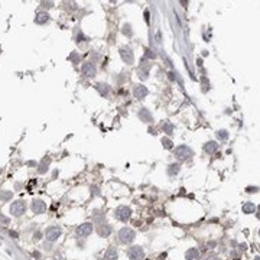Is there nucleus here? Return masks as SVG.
<instances>
[{
	"label": "nucleus",
	"mask_w": 260,
	"mask_h": 260,
	"mask_svg": "<svg viewBox=\"0 0 260 260\" xmlns=\"http://www.w3.org/2000/svg\"><path fill=\"white\" fill-rule=\"evenodd\" d=\"M30 208H32V211H34L35 214H42L43 211L46 210V204L42 199H34L32 204H30Z\"/></svg>",
	"instance_id": "9d476101"
},
{
	"label": "nucleus",
	"mask_w": 260,
	"mask_h": 260,
	"mask_svg": "<svg viewBox=\"0 0 260 260\" xmlns=\"http://www.w3.org/2000/svg\"><path fill=\"white\" fill-rule=\"evenodd\" d=\"M10 235H13V239H17V233H16V231H10Z\"/></svg>",
	"instance_id": "c756f323"
},
{
	"label": "nucleus",
	"mask_w": 260,
	"mask_h": 260,
	"mask_svg": "<svg viewBox=\"0 0 260 260\" xmlns=\"http://www.w3.org/2000/svg\"><path fill=\"white\" fill-rule=\"evenodd\" d=\"M217 137L220 139V140H227V139H228V132H227V130H218L217 132Z\"/></svg>",
	"instance_id": "b1692460"
},
{
	"label": "nucleus",
	"mask_w": 260,
	"mask_h": 260,
	"mask_svg": "<svg viewBox=\"0 0 260 260\" xmlns=\"http://www.w3.org/2000/svg\"><path fill=\"white\" fill-rule=\"evenodd\" d=\"M127 257L130 260H143L145 259V252L140 246H133L127 250Z\"/></svg>",
	"instance_id": "20e7f679"
},
{
	"label": "nucleus",
	"mask_w": 260,
	"mask_h": 260,
	"mask_svg": "<svg viewBox=\"0 0 260 260\" xmlns=\"http://www.w3.org/2000/svg\"><path fill=\"white\" fill-rule=\"evenodd\" d=\"M0 173H2V169H0Z\"/></svg>",
	"instance_id": "473e14b6"
},
{
	"label": "nucleus",
	"mask_w": 260,
	"mask_h": 260,
	"mask_svg": "<svg viewBox=\"0 0 260 260\" xmlns=\"http://www.w3.org/2000/svg\"><path fill=\"white\" fill-rule=\"evenodd\" d=\"M120 56H122L123 61H124L126 64H129V65H132V64L134 62L133 51L130 49L129 46H123V48H120Z\"/></svg>",
	"instance_id": "423d86ee"
},
{
	"label": "nucleus",
	"mask_w": 260,
	"mask_h": 260,
	"mask_svg": "<svg viewBox=\"0 0 260 260\" xmlns=\"http://www.w3.org/2000/svg\"><path fill=\"white\" fill-rule=\"evenodd\" d=\"M199 257V252L197 249H189L188 252L185 253V259L186 260H197Z\"/></svg>",
	"instance_id": "f3484780"
},
{
	"label": "nucleus",
	"mask_w": 260,
	"mask_h": 260,
	"mask_svg": "<svg viewBox=\"0 0 260 260\" xmlns=\"http://www.w3.org/2000/svg\"><path fill=\"white\" fill-rule=\"evenodd\" d=\"M61 234H62V230H61L59 227H49V228L45 231V237L48 241H56Z\"/></svg>",
	"instance_id": "0eeeda50"
},
{
	"label": "nucleus",
	"mask_w": 260,
	"mask_h": 260,
	"mask_svg": "<svg viewBox=\"0 0 260 260\" xmlns=\"http://www.w3.org/2000/svg\"><path fill=\"white\" fill-rule=\"evenodd\" d=\"M98 234H100L101 237H109V235L111 234V227H110L109 224H100V226H98Z\"/></svg>",
	"instance_id": "2eb2a0df"
},
{
	"label": "nucleus",
	"mask_w": 260,
	"mask_h": 260,
	"mask_svg": "<svg viewBox=\"0 0 260 260\" xmlns=\"http://www.w3.org/2000/svg\"><path fill=\"white\" fill-rule=\"evenodd\" d=\"M25 211H26V204H25V201H22V199L15 201L12 205H10V214L16 215V217L22 215Z\"/></svg>",
	"instance_id": "39448f33"
},
{
	"label": "nucleus",
	"mask_w": 260,
	"mask_h": 260,
	"mask_svg": "<svg viewBox=\"0 0 260 260\" xmlns=\"http://www.w3.org/2000/svg\"><path fill=\"white\" fill-rule=\"evenodd\" d=\"M123 34L127 35V36H132V35H133V32H132V26H130V25H124V26H123Z\"/></svg>",
	"instance_id": "a878e982"
},
{
	"label": "nucleus",
	"mask_w": 260,
	"mask_h": 260,
	"mask_svg": "<svg viewBox=\"0 0 260 260\" xmlns=\"http://www.w3.org/2000/svg\"><path fill=\"white\" fill-rule=\"evenodd\" d=\"M77 235L78 237H88V235L92 233V224L91 222H84L81 226L77 227Z\"/></svg>",
	"instance_id": "6e6552de"
},
{
	"label": "nucleus",
	"mask_w": 260,
	"mask_h": 260,
	"mask_svg": "<svg viewBox=\"0 0 260 260\" xmlns=\"http://www.w3.org/2000/svg\"><path fill=\"white\" fill-rule=\"evenodd\" d=\"M169 78H171V80H175V75H173L172 72H171V74H169Z\"/></svg>",
	"instance_id": "7c9ffc66"
},
{
	"label": "nucleus",
	"mask_w": 260,
	"mask_h": 260,
	"mask_svg": "<svg viewBox=\"0 0 260 260\" xmlns=\"http://www.w3.org/2000/svg\"><path fill=\"white\" fill-rule=\"evenodd\" d=\"M146 56H149V58H155L156 55L153 54V51L149 49V48H146Z\"/></svg>",
	"instance_id": "bb28decb"
},
{
	"label": "nucleus",
	"mask_w": 260,
	"mask_h": 260,
	"mask_svg": "<svg viewBox=\"0 0 260 260\" xmlns=\"http://www.w3.org/2000/svg\"><path fill=\"white\" fill-rule=\"evenodd\" d=\"M162 130H164L165 133L171 134V133H173V126H172V124H171L169 122H165V123H164V126H162Z\"/></svg>",
	"instance_id": "4be33fe9"
},
{
	"label": "nucleus",
	"mask_w": 260,
	"mask_h": 260,
	"mask_svg": "<svg viewBox=\"0 0 260 260\" xmlns=\"http://www.w3.org/2000/svg\"><path fill=\"white\" fill-rule=\"evenodd\" d=\"M256 210V205H254V202H246L243 205V213L244 214H253Z\"/></svg>",
	"instance_id": "a211bd4d"
},
{
	"label": "nucleus",
	"mask_w": 260,
	"mask_h": 260,
	"mask_svg": "<svg viewBox=\"0 0 260 260\" xmlns=\"http://www.w3.org/2000/svg\"><path fill=\"white\" fill-rule=\"evenodd\" d=\"M132 215V208L130 207H126V205H120L116 208L114 211V217L120 220V221H127Z\"/></svg>",
	"instance_id": "f03ea898"
},
{
	"label": "nucleus",
	"mask_w": 260,
	"mask_h": 260,
	"mask_svg": "<svg viewBox=\"0 0 260 260\" xmlns=\"http://www.w3.org/2000/svg\"><path fill=\"white\" fill-rule=\"evenodd\" d=\"M12 197H13L12 191H0V199L2 201H9V199H12Z\"/></svg>",
	"instance_id": "412c9836"
},
{
	"label": "nucleus",
	"mask_w": 260,
	"mask_h": 260,
	"mask_svg": "<svg viewBox=\"0 0 260 260\" xmlns=\"http://www.w3.org/2000/svg\"><path fill=\"white\" fill-rule=\"evenodd\" d=\"M119 239H120L122 243L129 244L136 239V233L132 228H129V227H124V228H122V230L119 231Z\"/></svg>",
	"instance_id": "f257e3e1"
},
{
	"label": "nucleus",
	"mask_w": 260,
	"mask_h": 260,
	"mask_svg": "<svg viewBox=\"0 0 260 260\" xmlns=\"http://www.w3.org/2000/svg\"><path fill=\"white\" fill-rule=\"evenodd\" d=\"M257 186H249L247 188V192H257Z\"/></svg>",
	"instance_id": "cd10ccee"
},
{
	"label": "nucleus",
	"mask_w": 260,
	"mask_h": 260,
	"mask_svg": "<svg viewBox=\"0 0 260 260\" xmlns=\"http://www.w3.org/2000/svg\"><path fill=\"white\" fill-rule=\"evenodd\" d=\"M204 150L208 153V155H214L215 152L218 150V143L214 142V140H210L204 145Z\"/></svg>",
	"instance_id": "4468645a"
},
{
	"label": "nucleus",
	"mask_w": 260,
	"mask_h": 260,
	"mask_svg": "<svg viewBox=\"0 0 260 260\" xmlns=\"http://www.w3.org/2000/svg\"><path fill=\"white\" fill-rule=\"evenodd\" d=\"M0 220H2V221H3L4 224H7V222H9V220H7L6 217H3V215H0Z\"/></svg>",
	"instance_id": "c85d7f7f"
},
{
	"label": "nucleus",
	"mask_w": 260,
	"mask_h": 260,
	"mask_svg": "<svg viewBox=\"0 0 260 260\" xmlns=\"http://www.w3.org/2000/svg\"><path fill=\"white\" fill-rule=\"evenodd\" d=\"M162 145H164L165 149H172V146H173V143L171 142V139H168V137L162 139Z\"/></svg>",
	"instance_id": "393cba45"
},
{
	"label": "nucleus",
	"mask_w": 260,
	"mask_h": 260,
	"mask_svg": "<svg viewBox=\"0 0 260 260\" xmlns=\"http://www.w3.org/2000/svg\"><path fill=\"white\" fill-rule=\"evenodd\" d=\"M51 164V159L49 158H45V159L42 160V164L39 165V169H38V172L39 173H43L46 171V169H48V165Z\"/></svg>",
	"instance_id": "aec40b11"
},
{
	"label": "nucleus",
	"mask_w": 260,
	"mask_h": 260,
	"mask_svg": "<svg viewBox=\"0 0 260 260\" xmlns=\"http://www.w3.org/2000/svg\"><path fill=\"white\" fill-rule=\"evenodd\" d=\"M147 94H149V90H147L145 85H142V84H137L136 87H134V90H133V96H134V98H137V100L145 98Z\"/></svg>",
	"instance_id": "9b49d317"
},
{
	"label": "nucleus",
	"mask_w": 260,
	"mask_h": 260,
	"mask_svg": "<svg viewBox=\"0 0 260 260\" xmlns=\"http://www.w3.org/2000/svg\"><path fill=\"white\" fill-rule=\"evenodd\" d=\"M169 175H176L179 172V165L178 164H173V165H169V169H168Z\"/></svg>",
	"instance_id": "5701e85b"
},
{
	"label": "nucleus",
	"mask_w": 260,
	"mask_h": 260,
	"mask_svg": "<svg viewBox=\"0 0 260 260\" xmlns=\"http://www.w3.org/2000/svg\"><path fill=\"white\" fill-rule=\"evenodd\" d=\"M48 20H49V15L46 12H39L38 15H36V17H35V22H36L38 25H43V23H46Z\"/></svg>",
	"instance_id": "dca6fc26"
},
{
	"label": "nucleus",
	"mask_w": 260,
	"mask_h": 260,
	"mask_svg": "<svg viewBox=\"0 0 260 260\" xmlns=\"http://www.w3.org/2000/svg\"><path fill=\"white\" fill-rule=\"evenodd\" d=\"M97 90L100 91L101 96H109V92H110V87L107 84H103V83L97 84Z\"/></svg>",
	"instance_id": "6ab92c4d"
},
{
	"label": "nucleus",
	"mask_w": 260,
	"mask_h": 260,
	"mask_svg": "<svg viewBox=\"0 0 260 260\" xmlns=\"http://www.w3.org/2000/svg\"><path fill=\"white\" fill-rule=\"evenodd\" d=\"M81 71H83V74H84L85 77H94L96 75V72H97V69H96V65L92 62H84L83 64V67H81Z\"/></svg>",
	"instance_id": "1a4fd4ad"
},
{
	"label": "nucleus",
	"mask_w": 260,
	"mask_h": 260,
	"mask_svg": "<svg viewBox=\"0 0 260 260\" xmlns=\"http://www.w3.org/2000/svg\"><path fill=\"white\" fill-rule=\"evenodd\" d=\"M254 260H259V257H256V259H254Z\"/></svg>",
	"instance_id": "2f4dec72"
},
{
	"label": "nucleus",
	"mask_w": 260,
	"mask_h": 260,
	"mask_svg": "<svg viewBox=\"0 0 260 260\" xmlns=\"http://www.w3.org/2000/svg\"><path fill=\"white\" fill-rule=\"evenodd\" d=\"M139 119L142 120V122H145V123H150L152 120H153V117H152V114H150V111L147 109H140L139 110Z\"/></svg>",
	"instance_id": "ddd939ff"
},
{
	"label": "nucleus",
	"mask_w": 260,
	"mask_h": 260,
	"mask_svg": "<svg viewBox=\"0 0 260 260\" xmlns=\"http://www.w3.org/2000/svg\"><path fill=\"white\" fill-rule=\"evenodd\" d=\"M175 156L178 158L179 160H185V159H189L191 156H192V150L189 149L188 146H185V145H181L175 149Z\"/></svg>",
	"instance_id": "7ed1b4c3"
},
{
	"label": "nucleus",
	"mask_w": 260,
	"mask_h": 260,
	"mask_svg": "<svg viewBox=\"0 0 260 260\" xmlns=\"http://www.w3.org/2000/svg\"><path fill=\"white\" fill-rule=\"evenodd\" d=\"M119 257V253H117V249L116 247H109L107 249V252L104 253V256H103V260H117Z\"/></svg>",
	"instance_id": "f8f14e48"
}]
</instances>
